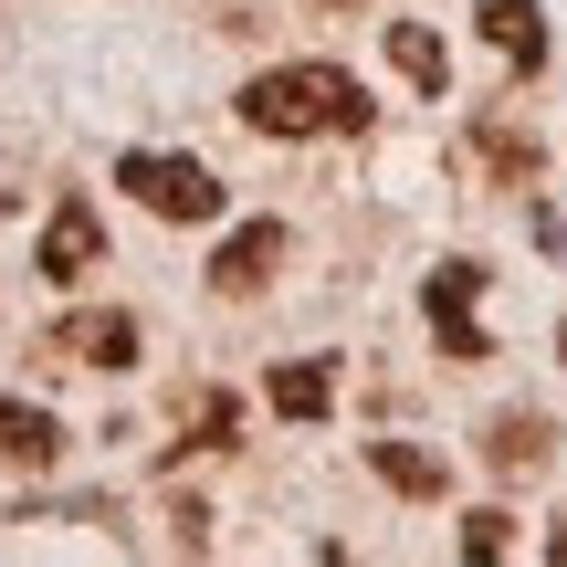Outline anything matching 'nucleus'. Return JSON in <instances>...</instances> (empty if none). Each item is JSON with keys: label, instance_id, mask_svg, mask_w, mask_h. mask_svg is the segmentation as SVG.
I'll list each match as a JSON object with an SVG mask.
<instances>
[{"label": "nucleus", "instance_id": "obj_16", "mask_svg": "<svg viewBox=\"0 0 567 567\" xmlns=\"http://www.w3.org/2000/svg\"><path fill=\"white\" fill-rule=\"evenodd\" d=\"M547 557H557V567H567V536H547Z\"/></svg>", "mask_w": 567, "mask_h": 567}, {"label": "nucleus", "instance_id": "obj_7", "mask_svg": "<svg viewBox=\"0 0 567 567\" xmlns=\"http://www.w3.org/2000/svg\"><path fill=\"white\" fill-rule=\"evenodd\" d=\"M95 252H105V221H95L84 200H63L53 221H42V274H53V284H74L84 264H95Z\"/></svg>", "mask_w": 567, "mask_h": 567}, {"label": "nucleus", "instance_id": "obj_4", "mask_svg": "<svg viewBox=\"0 0 567 567\" xmlns=\"http://www.w3.org/2000/svg\"><path fill=\"white\" fill-rule=\"evenodd\" d=\"M53 358H84V368H137V316L116 305H84V316L53 326Z\"/></svg>", "mask_w": 567, "mask_h": 567}, {"label": "nucleus", "instance_id": "obj_3", "mask_svg": "<svg viewBox=\"0 0 567 567\" xmlns=\"http://www.w3.org/2000/svg\"><path fill=\"white\" fill-rule=\"evenodd\" d=\"M473 295H484V264H442V274H431V337H442V358H494V337H484V326H473Z\"/></svg>", "mask_w": 567, "mask_h": 567}, {"label": "nucleus", "instance_id": "obj_1", "mask_svg": "<svg viewBox=\"0 0 567 567\" xmlns=\"http://www.w3.org/2000/svg\"><path fill=\"white\" fill-rule=\"evenodd\" d=\"M368 116H379L368 84L337 63H274L243 84V126H264V137H358Z\"/></svg>", "mask_w": 567, "mask_h": 567}, {"label": "nucleus", "instance_id": "obj_13", "mask_svg": "<svg viewBox=\"0 0 567 567\" xmlns=\"http://www.w3.org/2000/svg\"><path fill=\"white\" fill-rule=\"evenodd\" d=\"M368 463H379V484H400V494H442V463H431V452H410V442H379Z\"/></svg>", "mask_w": 567, "mask_h": 567}, {"label": "nucleus", "instance_id": "obj_6", "mask_svg": "<svg viewBox=\"0 0 567 567\" xmlns=\"http://www.w3.org/2000/svg\"><path fill=\"white\" fill-rule=\"evenodd\" d=\"M0 463H21V473L63 463V421H53V410H32V400H11V389H0Z\"/></svg>", "mask_w": 567, "mask_h": 567}, {"label": "nucleus", "instance_id": "obj_2", "mask_svg": "<svg viewBox=\"0 0 567 567\" xmlns=\"http://www.w3.org/2000/svg\"><path fill=\"white\" fill-rule=\"evenodd\" d=\"M116 189H137L158 221H221V179H210L200 158H158V147H137V158L116 168Z\"/></svg>", "mask_w": 567, "mask_h": 567}, {"label": "nucleus", "instance_id": "obj_11", "mask_svg": "<svg viewBox=\"0 0 567 567\" xmlns=\"http://www.w3.org/2000/svg\"><path fill=\"white\" fill-rule=\"evenodd\" d=\"M231 431H243V400H231V389H200V410H189V442L168 452V463H189V452H231Z\"/></svg>", "mask_w": 567, "mask_h": 567}, {"label": "nucleus", "instance_id": "obj_12", "mask_svg": "<svg viewBox=\"0 0 567 567\" xmlns=\"http://www.w3.org/2000/svg\"><path fill=\"white\" fill-rule=\"evenodd\" d=\"M389 63H400L421 95H442V74H452V63H442V42H431L421 21H389Z\"/></svg>", "mask_w": 567, "mask_h": 567}, {"label": "nucleus", "instance_id": "obj_10", "mask_svg": "<svg viewBox=\"0 0 567 567\" xmlns=\"http://www.w3.org/2000/svg\"><path fill=\"white\" fill-rule=\"evenodd\" d=\"M264 400L284 410V421H326V400H337V368H316V358H284L274 379H264Z\"/></svg>", "mask_w": 567, "mask_h": 567}, {"label": "nucleus", "instance_id": "obj_15", "mask_svg": "<svg viewBox=\"0 0 567 567\" xmlns=\"http://www.w3.org/2000/svg\"><path fill=\"white\" fill-rule=\"evenodd\" d=\"M505 547H515V515H505V505H484V515H463V557H473V567H494Z\"/></svg>", "mask_w": 567, "mask_h": 567}, {"label": "nucleus", "instance_id": "obj_14", "mask_svg": "<svg viewBox=\"0 0 567 567\" xmlns=\"http://www.w3.org/2000/svg\"><path fill=\"white\" fill-rule=\"evenodd\" d=\"M484 168L526 189V179H536V137H515V126H484Z\"/></svg>", "mask_w": 567, "mask_h": 567}, {"label": "nucleus", "instance_id": "obj_9", "mask_svg": "<svg viewBox=\"0 0 567 567\" xmlns=\"http://www.w3.org/2000/svg\"><path fill=\"white\" fill-rule=\"evenodd\" d=\"M547 452H557V431L536 421V410H505V421L484 431V463L494 473H547Z\"/></svg>", "mask_w": 567, "mask_h": 567}, {"label": "nucleus", "instance_id": "obj_17", "mask_svg": "<svg viewBox=\"0 0 567 567\" xmlns=\"http://www.w3.org/2000/svg\"><path fill=\"white\" fill-rule=\"evenodd\" d=\"M557 358H567V326H557Z\"/></svg>", "mask_w": 567, "mask_h": 567}, {"label": "nucleus", "instance_id": "obj_5", "mask_svg": "<svg viewBox=\"0 0 567 567\" xmlns=\"http://www.w3.org/2000/svg\"><path fill=\"white\" fill-rule=\"evenodd\" d=\"M274 264H284V221H243L221 252H210V284H221V295H264Z\"/></svg>", "mask_w": 567, "mask_h": 567}, {"label": "nucleus", "instance_id": "obj_8", "mask_svg": "<svg viewBox=\"0 0 567 567\" xmlns=\"http://www.w3.org/2000/svg\"><path fill=\"white\" fill-rule=\"evenodd\" d=\"M473 21H484V42L515 63V74H536V63H547V21H536V0H484Z\"/></svg>", "mask_w": 567, "mask_h": 567}]
</instances>
